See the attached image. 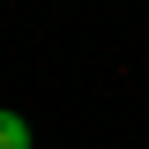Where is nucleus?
I'll list each match as a JSON object with an SVG mask.
<instances>
[{"label": "nucleus", "mask_w": 149, "mask_h": 149, "mask_svg": "<svg viewBox=\"0 0 149 149\" xmlns=\"http://www.w3.org/2000/svg\"><path fill=\"white\" fill-rule=\"evenodd\" d=\"M0 149H30V127H22L15 112H0Z\"/></svg>", "instance_id": "nucleus-1"}]
</instances>
